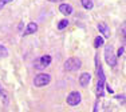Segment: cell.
I'll return each mask as SVG.
<instances>
[{
	"mask_svg": "<svg viewBox=\"0 0 126 112\" xmlns=\"http://www.w3.org/2000/svg\"><path fill=\"white\" fill-rule=\"evenodd\" d=\"M97 76H98V83H97V96L102 98L105 95V85H106V76H105L103 68L101 64H97Z\"/></svg>",
	"mask_w": 126,
	"mask_h": 112,
	"instance_id": "obj_1",
	"label": "cell"
},
{
	"mask_svg": "<svg viewBox=\"0 0 126 112\" xmlns=\"http://www.w3.org/2000/svg\"><path fill=\"white\" fill-rule=\"evenodd\" d=\"M80 67H82V61L78 57H70L64 61V64H63V68L66 71H68V72H75V71H78L80 68Z\"/></svg>",
	"mask_w": 126,
	"mask_h": 112,
	"instance_id": "obj_2",
	"label": "cell"
},
{
	"mask_svg": "<svg viewBox=\"0 0 126 112\" xmlns=\"http://www.w3.org/2000/svg\"><path fill=\"white\" fill-rule=\"evenodd\" d=\"M105 60H106V63L109 64L110 67L117 66V56L114 54V48H113L111 44H110V45H106V48H105Z\"/></svg>",
	"mask_w": 126,
	"mask_h": 112,
	"instance_id": "obj_3",
	"label": "cell"
},
{
	"mask_svg": "<svg viewBox=\"0 0 126 112\" xmlns=\"http://www.w3.org/2000/svg\"><path fill=\"white\" fill-rule=\"evenodd\" d=\"M50 81H51V76L48 73H39L34 79L35 87H44V85L50 84Z\"/></svg>",
	"mask_w": 126,
	"mask_h": 112,
	"instance_id": "obj_4",
	"label": "cell"
},
{
	"mask_svg": "<svg viewBox=\"0 0 126 112\" xmlns=\"http://www.w3.org/2000/svg\"><path fill=\"white\" fill-rule=\"evenodd\" d=\"M67 104L71 105V107H77L78 104L80 103V100H82V96H80L79 92H77V91H73V92L68 93L67 96Z\"/></svg>",
	"mask_w": 126,
	"mask_h": 112,
	"instance_id": "obj_5",
	"label": "cell"
},
{
	"mask_svg": "<svg viewBox=\"0 0 126 112\" xmlns=\"http://www.w3.org/2000/svg\"><path fill=\"white\" fill-rule=\"evenodd\" d=\"M51 61H52V57H51L50 55H43L40 59L38 60V68L39 69H43V68H46V67H48L50 64H51Z\"/></svg>",
	"mask_w": 126,
	"mask_h": 112,
	"instance_id": "obj_6",
	"label": "cell"
},
{
	"mask_svg": "<svg viewBox=\"0 0 126 112\" xmlns=\"http://www.w3.org/2000/svg\"><path fill=\"white\" fill-rule=\"evenodd\" d=\"M59 11L64 15V16H68V15H71L74 12V8L71 4H67V3H62L61 5H59Z\"/></svg>",
	"mask_w": 126,
	"mask_h": 112,
	"instance_id": "obj_7",
	"label": "cell"
},
{
	"mask_svg": "<svg viewBox=\"0 0 126 112\" xmlns=\"http://www.w3.org/2000/svg\"><path fill=\"white\" fill-rule=\"evenodd\" d=\"M90 80H91V75L89 72H83L79 78V84L82 85L83 88H86L90 84Z\"/></svg>",
	"mask_w": 126,
	"mask_h": 112,
	"instance_id": "obj_8",
	"label": "cell"
},
{
	"mask_svg": "<svg viewBox=\"0 0 126 112\" xmlns=\"http://www.w3.org/2000/svg\"><path fill=\"white\" fill-rule=\"evenodd\" d=\"M36 31H38V24L35 22H31V23H28V25H27V28L24 31V36H27V35H32Z\"/></svg>",
	"mask_w": 126,
	"mask_h": 112,
	"instance_id": "obj_9",
	"label": "cell"
},
{
	"mask_svg": "<svg viewBox=\"0 0 126 112\" xmlns=\"http://www.w3.org/2000/svg\"><path fill=\"white\" fill-rule=\"evenodd\" d=\"M98 29H99V32L101 34H103V36L106 37H110V29L109 27H107V24H105V23H99L98 24Z\"/></svg>",
	"mask_w": 126,
	"mask_h": 112,
	"instance_id": "obj_10",
	"label": "cell"
},
{
	"mask_svg": "<svg viewBox=\"0 0 126 112\" xmlns=\"http://www.w3.org/2000/svg\"><path fill=\"white\" fill-rule=\"evenodd\" d=\"M80 3H82L83 8H86V10H93V8H94L93 0H80Z\"/></svg>",
	"mask_w": 126,
	"mask_h": 112,
	"instance_id": "obj_11",
	"label": "cell"
},
{
	"mask_svg": "<svg viewBox=\"0 0 126 112\" xmlns=\"http://www.w3.org/2000/svg\"><path fill=\"white\" fill-rule=\"evenodd\" d=\"M103 43H105V39L102 36H97L95 37V40H94V47L95 48H99V47L103 45Z\"/></svg>",
	"mask_w": 126,
	"mask_h": 112,
	"instance_id": "obj_12",
	"label": "cell"
},
{
	"mask_svg": "<svg viewBox=\"0 0 126 112\" xmlns=\"http://www.w3.org/2000/svg\"><path fill=\"white\" fill-rule=\"evenodd\" d=\"M7 56H8V49L5 48L4 45H1V44H0V59L7 57Z\"/></svg>",
	"mask_w": 126,
	"mask_h": 112,
	"instance_id": "obj_13",
	"label": "cell"
},
{
	"mask_svg": "<svg viewBox=\"0 0 126 112\" xmlns=\"http://www.w3.org/2000/svg\"><path fill=\"white\" fill-rule=\"evenodd\" d=\"M67 25H68V20H67V19H63L62 22H59L58 29H61V31H62V29H64L66 27H67Z\"/></svg>",
	"mask_w": 126,
	"mask_h": 112,
	"instance_id": "obj_14",
	"label": "cell"
},
{
	"mask_svg": "<svg viewBox=\"0 0 126 112\" xmlns=\"http://www.w3.org/2000/svg\"><path fill=\"white\" fill-rule=\"evenodd\" d=\"M0 98H3V100H4V103H8V99H7V93H5L4 88L1 87V84H0Z\"/></svg>",
	"mask_w": 126,
	"mask_h": 112,
	"instance_id": "obj_15",
	"label": "cell"
},
{
	"mask_svg": "<svg viewBox=\"0 0 126 112\" xmlns=\"http://www.w3.org/2000/svg\"><path fill=\"white\" fill-rule=\"evenodd\" d=\"M119 35H121L122 37L126 36V23H122L121 27H119Z\"/></svg>",
	"mask_w": 126,
	"mask_h": 112,
	"instance_id": "obj_16",
	"label": "cell"
},
{
	"mask_svg": "<svg viewBox=\"0 0 126 112\" xmlns=\"http://www.w3.org/2000/svg\"><path fill=\"white\" fill-rule=\"evenodd\" d=\"M14 1V0H0V11L3 10V7H4L5 4H8V3Z\"/></svg>",
	"mask_w": 126,
	"mask_h": 112,
	"instance_id": "obj_17",
	"label": "cell"
},
{
	"mask_svg": "<svg viewBox=\"0 0 126 112\" xmlns=\"http://www.w3.org/2000/svg\"><path fill=\"white\" fill-rule=\"evenodd\" d=\"M124 52H125V48H124V47H119V48H118V52H117L115 56H122V55H124Z\"/></svg>",
	"mask_w": 126,
	"mask_h": 112,
	"instance_id": "obj_18",
	"label": "cell"
},
{
	"mask_svg": "<svg viewBox=\"0 0 126 112\" xmlns=\"http://www.w3.org/2000/svg\"><path fill=\"white\" fill-rule=\"evenodd\" d=\"M115 99H118V100H122V101H125V105H126V98H125V96H119V95H117V96H115Z\"/></svg>",
	"mask_w": 126,
	"mask_h": 112,
	"instance_id": "obj_19",
	"label": "cell"
},
{
	"mask_svg": "<svg viewBox=\"0 0 126 112\" xmlns=\"http://www.w3.org/2000/svg\"><path fill=\"white\" fill-rule=\"evenodd\" d=\"M94 112H98V104H97V105H95V107H94Z\"/></svg>",
	"mask_w": 126,
	"mask_h": 112,
	"instance_id": "obj_20",
	"label": "cell"
},
{
	"mask_svg": "<svg viewBox=\"0 0 126 112\" xmlns=\"http://www.w3.org/2000/svg\"><path fill=\"white\" fill-rule=\"evenodd\" d=\"M122 39H124V44L126 45V36H124V37H122Z\"/></svg>",
	"mask_w": 126,
	"mask_h": 112,
	"instance_id": "obj_21",
	"label": "cell"
},
{
	"mask_svg": "<svg viewBox=\"0 0 126 112\" xmlns=\"http://www.w3.org/2000/svg\"><path fill=\"white\" fill-rule=\"evenodd\" d=\"M50 1H52V3H54V1H59V0H50Z\"/></svg>",
	"mask_w": 126,
	"mask_h": 112,
	"instance_id": "obj_22",
	"label": "cell"
}]
</instances>
